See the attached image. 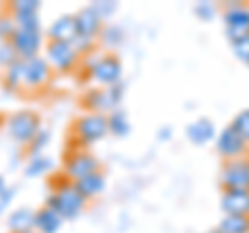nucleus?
Returning <instances> with one entry per match:
<instances>
[{"instance_id":"obj_5","label":"nucleus","mask_w":249,"mask_h":233,"mask_svg":"<svg viewBox=\"0 0 249 233\" xmlns=\"http://www.w3.org/2000/svg\"><path fill=\"white\" fill-rule=\"evenodd\" d=\"M220 183H222V192L224 190H245V192H249V154L247 156L222 162Z\"/></svg>"},{"instance_id":"obj_15","label":"nucleus","mask_w":249,"mask_h":233,"mask_svg":"<svg viewBox=\"0 0 249 233\" xmlns=\"http://www.w3.org/2000/svg\"><path fill=\"white\" fill-rule=\"evenodd\" d=\"M187 134V139H189L191 144L196 146H204L208 142H212L216 139V125L212 119H208V116H199L193 123H189L185 129Z\"/></svg>"},{"instance_id":"obj_29","label":"nucleus","mask_w":249,"mask_h":233,"mask_svg":"<svg viewBox=\"0 0 249 233\" xmlns=\"http://www.w3.org/2000/svg\"><path fill=\"white\" fill-rule=\"evenodd\" d=\"M40 6L42 2H37V0H15L9 9L13 15H17V13H37Z\"/></svg>"},{"instance_id":"obj_33","label":"nucleus","mask_w":249,"mask_h":233,"mask_svg":"<svg viewBox=\"0 0 249 233\" xmlns=\"http://www.w3.org/2000/svg\"><path fill=\"white\" fill-rule=\"evenodd\" d=\"M193 11H196V15L201 21H212L214 15H216V6L212 2H197Z\"/></svg>"},{"instance_id":"obj_30","label":"nucleus","mask_w":249,"mask_h":233,"mask_svg":"<svg viewBox=\"0 0 249 233\" xmlns=\"http://www.w3.org/2000/svg\"><path fill=\"white\" fill-rule=\"evenodd\" d=\"M231 46H232V52H235V57L241 60V63L249 65V34H247V36H243L241 40L232 42Z\"/></svg>"},{"instance_id":"obj_39","label":"nucleus","mask_w":249,"mask_h":233,"mask_svg":"<svg viewBox=\"0 0 249 233\" xmlns=\"http://www.w3.org/2000/svg\"><path fill=\"white\" fill-rule=\"evenodd\" d=\"M29 233H37V231H29Z\"/></svg>"},{"instance_id":"obj_22","label":"nucleus","mask_w":249,"mask_h":233,"mask_svg":"<svg viewBox=\"0 0 249 233\" xmlns=\"http://www.w3.org/2000/svg\"><path fill=\"white\" fill-rule=\"evenodd\" d=\"M220 233H249V216L241 214H224V219L218 225Z\"/></svg>"},{"instance_id":"obj_11","label":"nucleus","mask_w":249,"mask_h":233,"mask_svg":"<svg viewBox=\"0 0 249 233\" xmlns=\"http://www.w3.org/2000/svg\"><path fill=\"white\" fill-rule=\"evenodd\" d=\"M11 46L17 58L21 60H27V58H34L37 57V52L42 48V29L40 32H34V29H15V34L11 38Z\"/></svg>"},{"instance_id":"obj_26","label":"nucleus","mask_w":249,"mask_h":233,"mask_svg":"<svg viewBox=\"0 0 249 233\" xmlns=\"http://www.w3.org/2000/svg\"><path fill=\"white\" fill-rule=\"evenodd\" d=\"M48 142H50V131L48 129H40L36 134V137L29 142V146H27V154H31V156H40V154L46 150V146H48Z\"/></svg>"},{"instance_id":"obj_16","label":"nucleus","mask_w":249,"mask_h":233,"mask_svg":"<svg viewBox=\"0 0 249 233\" xmlns=\"http://www.w3.org/2000/svg\"><path fill=\"white\" fill-rule=\"evenodd\" d=\"M81 106L88 113H98V115H106L108 111H114V104L110 96H108L106 88H96V90H88L81 98Z\"/></svg>"},{"instance_id":"obj_34","label":"nucleus","mask_w":249,"mask_h":233,"mask_svg":"<svg viewBox=\"0 0 249 233\" xmlns=\"http://www.w3.org/2000/svg\"><path fill=\"white\" fill-rule=\"evenodd\" d=\"M106 90H108V96H110L114 108H116V106L121 104L123 96H124V83H123V81H116V83H112V85H108Z\"/></svg>"},{"instance_id":"obj_35","label":"nucleus","mask_w":249,"mask_h":233,"mask_svg":"<svg viewBox=\"0 0 249 233\" xmlns=\"http://www.w3.org/2000/svg\"><path fill=\"white\" fill-rule=\"evenodd\" d=\"M13 198H15V188H6L2 194H0V211H4V208L11 204Z\"/></svg>"},{"instance_id":"obj_2","label":"nucleus","mask_w":249,"mask_h":233,"mask_svg":"<svg viewBox=\"0 0 249 233\" xmlns=\"http://www.w3.org/2000/svg\"><path fill=\"white\" fill-rule=\"evenodd\" d=\"M40 129H42L40 115L36 111H29V108L13 113L6 119V134H9L13 142H17L21 146H29V142L36 137Z\"/></svg>"},{"instance_id":"obj_8","label":"nucleus","mask_w":249,"mask_h":233,"mask_svg":"<svg viewBox=\"0 0 249 233\" xmlns=\"http://www.w3.org/2000/svg\"><path fill=\"white\" fill-rule=\"evenodd\" d=\"M100 171V160L93 156L88 150H73L71 154H67L65 160V175L69 181L83 179L91 173Z\"/></svg>"},{"instance_id":"obj_12","label":"nucleus","mask_w":249,"mask_h":233,"mask_svg":"<svg viewBox=\"0 0 249 233\" xmlns=\"http://www.w3.org/2000/svg\"><path fill=\"white\" fill-rule=\"evenodd\" d=\"M75 21H77V40L96 42V38H100V34L104 29V19L91 6L81 9L75 15Z\"/></svg>"},{"instance_id":"obj_25","label":"nucleus","mask_w":249,"mask_h":233,"mask_svg":"<svg viewBox=\"0 0 249 233\" xmlns=\"http://www.w3.org/2000/svg\"><path fill=\"white\" fill-rule=\"evenodd\" d=\"M13 21L19 29H34V32H40V19H37V13H17V15H13Z\"/></svg>"},{"instance_id":"obj_18","label":"nucleus","mask_w":249,"mask_h":233,"mask_svg":"<svg viewBox=\"0 0 249 233\" xmlns=\"http://www.w3.org/2000/svg\"><path fill=\"white\" fill-rule=\"evenodd\" d=\"M62 227V216L54 213L50 206H44L40 211H36L34 219V229L37 233H56Z\"/></svg>"},{"instance_id":"obj_7","label":"nucleus","mask_w":249,"mask_h":233,"mask_svg":"<svg viewBox=\"0 0 249 233\" xmlns=\"http://www.w3.org/2000/svg\"><path fill=\"white\" fill-rule=\"evenodd\" d=\"M52 67L44 57H34L23 60V88L27 90H40L46 88L52 79Z\"/></svg>"},{"instance_id":"obj_27","label":"nucleus","mask_w":249,"mask_h":233,"mask_svg":"<svg viewBox=\"0 0 249 233\" xmlns=\"http://www.w3.org/2000/svg\"><path fill=\"white\" fill-rule=\"evenodd\" d=\"M231 127L235 129L237 134L247 142V146H249V108L237 113V116H235V119H232V123H231Z\"/></svg>"},{"instance_id":"obj_37","label":"nucleus","mask_w":249,"mask_h":233,"mask_svg":"<svg viewBox=\"0 0 249 233\" xmlns=\"http://www.w3.org/2000/svg\"><path fill=\"white\" fill-rule=\"evenodd\" d=\"M4 190H6V183H4V177L0 175V194H2Z\"/></svg>"},{"instance_id":"obj_3","label":"nucleus","mask_w":249,"mask_h":233,"mask_svg":"<svg viewBox=\"0 0 249 233\" xmlns=\"http://www.w3.org/2000/svg\"><path fill=\"white\" fill-rule=\"evenodd\" d=\"M73 139L79 146H91L100 142L102 137L108 136V119L106 115H98V113H85L79 116L73 127H71Z\"/></svg>"},{"instance_id":"obj_13","label":"nucleus","mask_w":249,"mask_h":233,"mask_svg":"<svg viewBox=\"0 0 249 233\" xmlns=\"http://www.w3.org/2000/svg\"><path fill=\"white\" fill-rule=\"evenodd\" d=\"M46 36H48V42H75L77 40L75 15H60L58 19H54Z\"/></svg>"},{"instance_id":"obj_9","label":"nucleus","mask_w":249,"mask_h":233,"mask_svg":"<svg viewBox=\"0 0 249 233\" xmlns=\"http://www.w3.org/2000/svg\"><path fill=\"white\" fill-rule=\"evenodd\" d=\"M121 75H123V63L112 52H106L102 57H98L93 67L89 69L91 79H96L98 83H104V85H112L116 81H121Z\"/></svg>"},{"instance_id":"obj_24","label":"nucleus","mask_w":249,"mask_h":233,"mask_svg":"<svg viewBox=\"0 0 249 233\" xmlns=\"http://www.w3.org/2000/svg\"><path fill=\"white\" fill-rule=\"evenodd\" d=\"M48 169H52V160L48 156H44V154H40V156H31V160L25 167V175L27 177H40Z\"/></svg>"},{"instance_id":"obj_36","label":"nucleus","mask_w":249,"mask_h":233,"mask_svg":"<svg viewBox=\"0 0 249 233\" xmlns=\"http://www.w3.org/2000/svg\"><path fill=\"white\" fill-rule=\"evenodd\" d=\"M170 134H173V129L170 127H162V129H158V139L166 142V139H170Z\"/></svg>"},{"instance_id":"obj_14","label":"nucleus","mask_w":249,"mask_h":233,"mask_svg":"<svg viewBox=\"0 0 249 233\" xmlns=\"http://www.w3.org/2000/svg\"><path fill=\"white\" fill-rule=\"evenodd\" d=\"M220 208L224 214L249 216V192L245 190H224L220 198Z\"/></svg>"},{"instance_id":"obj_31","label":"nucleus","mask_w":249,"mask_h":233,"mask_svg":"<svg viewBox=\"0 0 249 233\" xmlns=\"http://www.w3.org/2000/svg\"><path fill=\"white\" fill-rule=\"evenodd\" d=\"M17 60V54H15L11 42H0V67L6 69L9 65H13Z\"/></svg>"},{"instance_id":"obj_6","label":"nucleus","mask_w":249,"mask_h":233,"mask_svg":"<svg viewBox=\"0 0 249 233\" xmlns=\"http://www.w3.org/2000/svg\"><path fill=\"white\" fill-rule=\"evenodd\" d=\"M224 19V34H227L229 42H237L243 36L249 34V6L247 4H239V2H231L222 13Z\"/></svg>"},{"instance_id":"obj_20","label":"nucleus","mask_w":249,"mask_h":233,"mask_svg":"<svg viewBox=\"0 0 249 233\" xmlns=\"http://www.w3.org/2000/svg\"><path fill=\"white\" fill-rule=\"evenodd\" d=\"M0 79H2L4 90H9V92L23 90V60L17 58L13 65L2 69V75H0Z\"/></svg>"},{"instance_id":"obj_10","label":"nucleus","mask_w":249,"mask_h":233,"mask_svg":"<svg viewBox=\"0 0 249 233\" xmlns=\"http://www.w3.org/2000/svg\"><path fill=\"white\" fill-rule=\"evenodd\" d=\"M216 152L220 154L224 160H232V158L247 156L249 146L245 139L229 125V127H224L220 134H216Z\"/></svg>"},{"instance_id":"obj_19","label":"nucleus","mask_w":249,"mask_h":233,"mask_svg":"<svg viewBox=\"0 0 249 233\" xmlns=\"http://www.w3.org/2000/svg\"><path fill=\"white\" fill-rule=\"evenodd\" d=\"M34 219H36L34 211H29V208H17V211H13L9 214L6 225H9L11 233H29V231H36Z\"/></svg>"},{"instance_id":"obj_38","label":"nucleus","mask_w":249,"mask_h":233,"mask_svg":"<svg viewBox=\"0 0 249 233\" xmlns=\"http://www.w3.org/2000/svg\"><path fill=\"white\" fill-rule=\"evenodd\" d=\"M210 233H220V231H218V229H214V231H210Z\"/></svg>"},{"instance_id":"obj_21","label":"nucleus","mask_w":249,"mask_h":233,"mask_svg":"<svg viewBox=\"0 0 249 233\" xmlns=\"http://www.w3.org/2000/svg\"><path fill=\"white\" fill-rule=\"evenodd\" d=\"M106 119H108V131H110L112 136H116V137L129 136L131 125H129V119H127V113H124V111H121V108H114L112 113L106 115Z\"/></svg>"},{"instance_id":"obj_1","label":"nucleus","mask_w":249,"mask_h":233,"mask_svg":"<svg viewBox=\"0 0 249 233\" xmlns=\"http://www.w3.org/2000/svg\"><path fill=\"white\" fill-rule=\"evenodd\" d=\"M46 206H50L54 213H58L62 216V221H71V219H77L85 211L88 200L75 190L73 181L67 179L62 185H54L52 194L46 200Z\"/></svg>"},{"instance_id":"obj_28","label":"nucleus","mask_w":249,"mask_h":233,"mask_svg":"<svg viewBox=\"0 0 249 233\" xmlns=\"http://www.w3.org/2000/svg\"><path fill=\"white\" fill-rule=\"evenodd\" d=\"M17 25L13 21V15H0V42H9Z\"/></svg>"},{"instance_id":"obj_17","label":"nucleus","mask_w":249,"mask_h":233,"mask_svg":"<svg viewBox=\"0 0 249 233\" xmlns=\"http://www.w3.org/2000/svg\"><path fill=\"white\" fill-rule=\"evenodd\" d=\"M73 185H75V190L79 192L85 200H91V198H96V196H100V194L104 192L106 177H104L102 171H96V173L83 177V179L73 181Z\"/></svg>"},{"instance_id":"obj_32","label":"nucleus","mask_w":249,"mask_h":233,"mask_svg":"<svg viewBox=\"0 0 249 233\" xmlns=\"http://www.w3.org/2000/svg\"><path fill=\"white\" fill-rule=\"evenodd\" d=\"M89 6L102 19H108V17H112V15H114V11H116V6H119V4H116V2H106V0H98V2H93Z\"/></svg>"},{"instance_id":"obj_23","label":"nucleus","mask_w":249,"mask_h":233,"mask_svg":"<svg viewBox=\"0 0 249 233\" xmlns=\"http://www.w3.org/2000/svg\"><path fill=\"white\" fill-rule=\"evenodd\" d=\"M100 40H102V44L108 46V48H116V46L123 44L124 32L119 25H104L102 34H100Z\"/></svg>"},{"instance_id":"obj_4","label":"nucleus","mask_w":249,"mask_h":233,"mask_svg":"<svg viewBox=\"0 0 249 233\" xmlns=\"http://www.w3.org/2000/svg\"><path fill=\"white\" fill-rule=\"evenodd\" d=\"M79 57L73 42H48L46 44V60L52 67V71L69 73L79 65Z\"/></svg>"}]
</instances>
